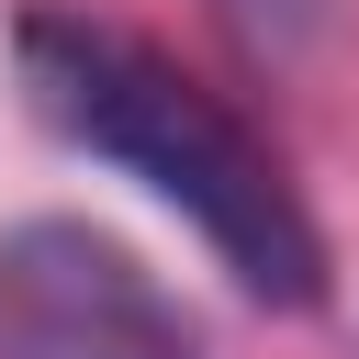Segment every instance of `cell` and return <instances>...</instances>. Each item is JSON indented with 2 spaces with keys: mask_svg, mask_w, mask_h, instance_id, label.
I'll use <instances>...</instances> for the list:
<instances>
[{
  "mask_svg": "<svg viewBox=\"0 0 359 359\" xmlns=\"http://www.w3.org/2000/svg\"><path fill=\"white\" fill-rule=\"evenodd\" d=\"M11 67H22L34 123L67 135V146H90L101 168L146 180V191L236 269V292H258V303H280V314L325 303V236H314L303 191H292L280 157H269L202 79H180L157 45H135V34L90 22V11L34 0V11L11 22Z\"/></svg>",
  "mask_w": 359,
  "mask_h": 359,
  "instance_id": "obj_1",
  "label": "cell"
},
{
  "mask_svg": "<svg viewBox=\"0 0 359 359\" xmlns=\"http://www.w3.org/2000/svg\"><path fill=\"white\" fill-rule=\"evenodd\" d=\"M0 359H202V325L123 236L22 213L0 236Z\"/></svg>",
  "mask_w": 359,
  "mask_h": 359,
  "instance_id": "obj_2",
  "label": "cell"
},
{
  "mask_svg": "<svg viewBox=\"0 0 359 359\" xmlns=\"http://www.w3.org/2000/svg\"><path fill=\"white\" fill-rule=\"evenodd\" d=\"M224 11H236V22L258 34V45H280V56L325 34V0H224Z\"/></svg>",
  "mask_w": 359,
  "mask_h": 359,
  "instance_id": "obj_3",
  "label": "cell"
}]
</instances>
